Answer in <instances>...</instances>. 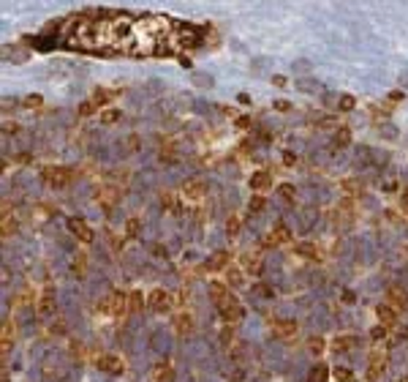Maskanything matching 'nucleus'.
Here are the masks:
<instances>
[{
    "label": "nucleus",
    "instance_id": "1",
    "mask_svg": "<svg viewBox=\"0 0 408 382\" xmlns=\"http://www.w3.org/2000/svg\"><path fill=\"white\" fill-rule=\"evenodd\" d=\"M41 178L49 189H63L71 183V170L68 167H44L41 170Z\"/></svg>",
    "mask_w": 408,
    "mask_h": 382
},
{
    "label": "nucleus",
    "instance_id": "2",
    "mask_svg": "<svg viewBox=\"0 0 408 382\" xmlns=\"http://www.w3.org/2000/svg\"><path fill=\"white\" fill-rule=\"evenodd\" d=\"M218 311H220V317L226 320V325H237V322L242 320V306L237 303V298H231V295H226L223 300H218Z\"/></svg>",
    "mask_w": 408,
    "mask_h": 382
},
{
    "label": "nucleus",
    "instance_id": "3",
    "mask_svg": "<svg viewBox=\"0 0 408 382\" xmlns=\"http://www.w3.org/2000/svg\"><path fill=\"white\" fill-rule=\"evenodd\" d=\"M98 309L106 311V314H125V311H128V295L112 292L109 298L101 300V306H98Z\"/></svg>",
    "mask_w": 408,
    "mask_h": 382
},
{
    "label": "nucleus",
    "instance_id": "4",
    "mask_svg": "<svg viewBox=\"0 0 408 382\" xmlns=\"http://www.w3.org/2000/svg\"><path fill=\"white\" fill-rule=\"evenodd\" d=\"M174 303V295L166 292V289H153V292L147 295V306L153 311H158V314H163V311H169Z\"/></svg>",
    "mask_w": 408,
    "mask_h": 382
},
{
    "label": "nucleus",
    "instance_id": "5",
    "mask_svg": "<svg viewBox=\"0 0 408 382\" xmlns=\"http://www.w3.org/2000/svg\"><path fill=\"white\" fill-rule=\"evenodd\" d=\"M96 366L101 369L103 374H122V372H125V363H122V358L109 355V352H103V355L96 358Z\"/></svg>",
    "mask_w": 408,
    "mask_h": 382
},
{
    "label": "nucleus",
    "instance_id": "6",
    "mask_svg": "<svg viewBox=\"0 0 408 382\" xmlns=\"http://www.w3.org/2000/svg\"><path fill=\"white\" fill-rule=\"evenodd\" d=\"M66 227H68V232H71L79 243H93V238H96V235H93V229H90V224L82 221V218H68Z\"/></svg>",
    "mask_w": 408,
    "mask_h": 382
},
{
    "label": "nucleus",
    "instance_id": "7",
    "mask_svg": "<svg viewBox=\"0 0 408 382\" xmlns=\"http://www.w3.org/2000/svg\"><path fill=\"white\" fill-rule=\"evenodd\" d=\"M174 333L177 336H191L194 333V325H196V320H194V314L191 311H180L177 317H174Z\"/></svg>",
    "mask_w": 408,
    "mask_h": 382
},
{
    "label": "nucleus",
    "instance_id": "8",
    "mask_svg": "<svg viewBox=\"0 0 408 382\" xmlns=\"http://www.w3.org/2000/svg\"><path fill=\"white\" fill-rule=\"evenodd\" d=\"M207 194V183L199 181V178H191V181L183 183V196L185 199H202Z\"/></svg>",
    "mask_w": 408,
    "mask_h": 382
},
{
    "label": "nucleus",
    "instance_id": "9",
    "mask_svg": "<svg viewBox=\"0 0 408 382\" xmlns=\"http://www.w3.org/2000/svg\"><path fill=\"white\" fill-rule=\"evenodd\" d=\"M387 303L392 306L395 311L408 309V292H406L403 287H395V284H392V287L387 289Z\"/></svg>",
    "mask_w": 408,
    "mask_h": 382
},
{
    "label": "nucleus",
    "instance_id": "10",
    "mask_svg": "<svg viewBox=\"0 0 408 382\" xmlns=\"http://www.w3.org/2000/svg\"><path fill=\"white\" fill-rule=\"evenodd\" d=\"M387 363L389 361L384 355H373L370 363H367V382H378V377L387 372Z\"/></svg>",
    "mask_w": 408,
    "mask_h": 382
},
{
    "label": "nucleus",
    "instance_id": "11",
    "mask_svg": "<svg viewBox=\"0 0 408 382\" xmlns=\"http://www.w3.org/2000/svg\"><path fill=\"white\" fill-rule=\"evenodd\" d=\"M49 314H55V298H52V292L46 289L44 295L36 300V317H41V320H46Z\"/></svg>",
    "mask_w": 408,
    "mask_h": 382
},
{
    "label": "nucleus",
    "instance_id": "12",
    "mask_svg": "<svg viewBox=\"0 0 408 382\" xmlns=\"http://www.w3.org/2000/svg\"><path fill=\"white\" fill-rule=\"evenodd\" d=\"M270 186H272V172L270 170H259V172L250 175V189H253L256 194H261V191L270 189Z\"/></svg>",
    "mask_w": 408,
    "mask_h": 382
},
{
    "label": "nucleus",
    "instance_id": "13",
    "mask_svg": "<svg viewBox=\"0 0 408 382\" xmlns=\"http://www.w3.org/2000/svg\"><path fill=\"white\" fill-rule=\"evenodd\" d=\"M376 317H378V322H381L384 328H392V325H398V311L392 309L389 303H381V306H376Z\"/></svg>",
    "mask_w": 408,
    "mask_h": 382
},
{
    "label": "nucleus",
    "instance_id": "14",
    "mask_svg": "<svg viewBox=\"0 0 408 382\" xmlns=\"http://www.w3.org/2000/svg\"><path fill=\"white\" fill-rule=\"evenodd\" d=\"M275 333L281 336V339H294L297 331H300V325H297L294 320H275Z\"/></svg>",
    "mask_w": 408,
    "mask_h": 382
},
{
    "label": "nucleus",
    "instance_id": "15",
    "mask_svg": "<svg viewBox=\"0 0 408 382\" xmlns=\"http://www.w3.org/2000/svg\"><path fill=\"white\" fill-rule=\"evenodd\" d=\"M351 347H357V336H351V333L335 336V339H332V350L335 352H348Z\"/></svg>",
    "mask_w": 408,
    "mask_h": 382
},
{
    "label": "nucleus",
    "instance_id": "16",
    "mask_svg": "<svg viewBox=\"0 0 408 382\" xmlns=\"http://www.w3.org/2000/svg\"><path fill=\"white\" fill-rule=\"evenodd\" d=\"M96 199H98V205H101L103 210H112V207H114V202L120 199V194H114L112 189H101V191L96 194Z\"/></svg>",
    "mask_w": 408,
    "mask_h": 382
},
{
    "label": "nucleus",
    "instance_id": "17",
    "mask_svg": "<svg viewBox=\"0 0 408 382\" xmlns=\"http://www.w3.org/2000/svg\"><path fill=\"white\" fill-rule=\"evenodd\" d=\"M294 254L297 257H302V259H318V248L313 246V243H307V240H302V243H297L294 246Z\"/></svg>",
    "mask_w": 408,
    "mask_h": 382
},
{
    "label": "nucleus",
    "instance_id": "18",
    "mask_svg": "<svg viewBox=\"0 0 408 382\" xmlns=\"http://www.w3.org/2000/svg\"><path fill=\"white\" fill-rule=\"evenodd\" d=\"M242 268L245 270H250V273H253V276H259L261 273V270H264V262H261V259L259 257H256V254H242Z\"/></svg>",
    "mask_w": 408,
    "mask_h": 382
},
{
    "label": "nucleus",
    "instance_id": "19",
    "mask_svg": "<svg viewBox=\"0 0 408 382\" xmlns=\"http://www.w3.org/2000/svg\"><path fill=\"white\" fill-rule=\"evenodd\" d=\"M144 306H147V295H142L139 289L128 292V311H142Z\"/></svg>",
    "mask_w": 408,
    "mask_h": 382
},
{
    "label": "nucleus",
    "instance_id": "20",
    "mask_svg": "<svg viewBox=\"0 0 408 382\" xmlns=\"http://www.w3.org/2000/svg\"><path fill=\"white\" fill-rule=\"evenodd\" d=\"M229 254H226V251H218V254H212V259H209V262H207V268L209 270H220V268H223V270H229L231 268V265H229Z\"/></svg>",
    "mask_w": 408,
    "mask_h": 382
},
{
    "label": "nucleus",
    "instance_id": "21",
    "mask_svg": "<svg viewBox=\"0 0 408 382\" xmlns=\"http://www.w3.org/2000/svg\"><path fill=\"white\" fill-rule=\"evenodd\" d=\"M332 145H335L337 150H340V148H348V145H351V129L340 126V129L335 131V140H332Z\"/></svg>",
    "mask_w": 408,
    "mask_h": 382
},
{
    "label": "nucleus",
    "instance_id": "22",
    "mask_svg": "<svg viewBox=\"0 0 408 382\" xmlns=\"http://www.w3.org/2000/svg\"><path fill=\"white\" fill-rule=\"evenodd\" d=\"M14 333H16V322H14V320L3 322V352H8V350H11V341H14Z\"/></svg>",
    "mask_w": 408,
    "mask_h": 382
},
{
    "label": "nucleus",
    "instance_id": "23",
    "mask_svg": "<svg viewBox=\"0 0 408 382\" xmlns=\"http://www.w3.org/2000/svg\"><path fill=\"white\" fill-rule=\"evenodd\" d=\"M120 118H122V112L120 109H101V115H98V120H101L103 126H114V123H120Z\"/></svg>",
    "mask_w": 408,
    "mask_h": 382
},
{
    "label": "nucleus",
    "instance_id": "24",
    "mask_svg": "<svg viewBox=\"0 0 408 382\" xmlns=\"http://www.w3.org/2000/svg\"><path fill=\"white\" fill-rule=\"evenodd\" d=\"M307 380L310 382H326L329 380V369H326L324 363H316V366L310 369V374H307Z\"/></svg>",
    "mask_w": 408,
    "mask_h": 382
},
{
    "label": "nucleus",
    "instance_id": "25",
    "mask_svg": "<svg viewBox=\"0 0 408 382\" xmlns=\"http://www.w3.org/2000/svg\"><path fill=\"white\" fill-rule=\"evenodd\" d=\"M209 295H212V300L218 303V300H223L226 295H229V284H226V281H212V284H209Z\"/></svg>",
    "mask_w": 408,
    "mask_h": 382
},
{
    "label": "nucleus",
    "instance_id": "26",
    "mask_svg": "<svg viewBox=\"0 0 408 382\" xmlns=\"http://www.w3.org/2000/svg\"><path fill=\"white\" fill-rule=\"evenodd\" d=\"M242 281H245L242 268H234V265H231V268L226 270V284H229V287H240Z\"/></svg>",
    "mask_w": 408,
    "mask_h": 382
},
{
    "label": "nucleus",
    "instance_id": "27",
    "mask_svg": "<svg viewBox=\"0 0 408 382\" xmlns=\"http://www.w3.org/2000/svg\"><path fill=\"white\" fill-rule=\"evenodd\" d=\"M340 189L346 191L348 196H357L359 191H362V183H359L357 178H343V181H340Z\"/></svg>",
    "mask_w": 408,
    "mask_h": 382
},
{
    "label": "nucleus",
    "instance_id": "28",
    "mask_svg": "<svg viewBox=\"0 0 408 382\" xmlns=\"http://www.w3.org/2000/svg\"><path fill=\"white\" fill-rule=\"evenodd\" d=\"M332 377H335V382H357V374H354L351 369H346V366L332 369Z\"/></svg>",
    "mask_w": 408,
    "mask_h": 382
},
{
    "label": "nucleus",
    "instance_id": "29",
    "mask_svg": "<svg viewBox=\"0 0 408 382\" xmlns=\"http://www.w3.org/2000/svg\"><path fill=\"white\" fill-rule=\"evenodd\" d=\"M240 229H242V218L240 216H229V218H226V235H229V238H237Z\"/></svg>",
    "mask_w": 408,
    "mask_h": 382
},
{
    "label": "nucleus",
    "instance_id": "30",
    "mask_svg": "<svg viewBox=\"0 0 408 382\" xmlns=\"http://www.w3.org/2000/svg\"><path fill=\"white\" fill-rule=\"evenodd\" d=\"M270 235H272V238H275V243H278V246H281V243H289V240H291V229L286 227V224H278V227L272 229Z\"/></svg>",
    "mask_w": 408,
    "mask_h": 382
},
{
    "label": "nucleus",
    "instance_id": "31",
    "mask_svg": "<svg viewBox=\"0 0 408 382\" xmlns=\"http://www.w3.org/2000/svg\"><path fill=\"white\" fill-rule=\"evenodd\" d=\"M267 207V199L261 194H253L250 196V202H248V210H250V216H256V213H261Z\"/></svg>",
    "mask_w": 408,
    "mask_h": 382
},
{
    "label": "nucleus",
    "instance_id": "32",
    "mask_svg": "<svg viewBox=\"0 0 408 382\" xmlns=\"http://www.w3.org/2000/svg\"><path fill=\"white\" fill-rule=\"evenodd\" d=\"M139 229H142V221H139L136 216H131V218L125 221V238H128V240H133V238L139 235Z\"/></svg>",
    "mask_w": 408,
    "mask_h": 382
},
{
    "label": "nucleus",
    "instance_id": "33",
    "mask_svg": "<svg viewBox=\"0 0 408 382\" xmlns=\"http://www.w3.org/2000/svg\"><path fill=\"white\" fill-rule=\"evenodd\" d=\"M3 238H11V235L16 232V218L11 216V213H3Z\"/></svg>",
    "mask_w": 408,
    "mask_h": 382
},
{
    "label": "nucleus",
    "instance_id": "34",
    "mask_svg": "<svg viewBox=\"0 0 408 382\" xmlns=\"http://www.w3.org/2000/svg\"><path fill=\"white\" fill-rule=\"evenodd\" d=\"M354 107H357V98H354L351 93H343L340 98H337V109H340V112H351Z\"/></svg>",
    "mask_w": 408,
    "mask_h": 382
},
{
    "label": "nucleus",
    "instance_id": "35",
    "mask_svg": "<svg viewBox=\"0 0 408 382\" xmlns=\"http://www.w3.org/2000/svg\"><path fill=\"white\" fill-rule=\"evenodd\" d=\"M169 377H172V366H169V363H158V366L153 369V380L155 382H163Z\"/></svg>",
    "mask_w": 408,
    "mask_h": 382
},
{
    "label": "nucleus",
    "instance_id": "36",
    "mask_svg": "<svg viewBox=\"0 0 408 382\" xmlns=\"http://www.w3.org/2000/svg\"><path fill=\"white\" fill-rule=\"evenodd\" d=\"M278 194H281L286 202H294L297 199V189L291 186V183H281V186H278Z\"/></svg>",
    "mask_w": 408,
    "mask_h": 382
},
{
    "label": "nucleus",
    "instance_id": "37",
    "mask_svg": "<svg viewBox=\"0 0 408 382\" xmlns=\"http://www.w3.org/2000/svg\"><path fill=\"white\" fill-rule=\"evenodd\" d=\"M307 350H310L313 355H321V352H324V339H321V336H313V339H307Z\"/></svg>",
    "mask_w": 408,
    "mask_h": 382
},
{
    "label": "nucleus",
    "instance_id": "38",
    "mask_svg": "<svg viewBox=\"0 0 408 382\" xmlns=\"http://www.w3.org/2000/svg\"><path fill=\"white\" fill-rule=\"evenodd\" d=\"M316 129H340V123H337V118L326 115V118H318L316 120Z\"/></svg>",
    "mask_w": 408,
    "mask_h": 382
},
{
    "label": "nucleus",
    "instance_id": "39",
    "mask_svg": "<svg viewBox=\"0 0 408 382\" xmlns=\"http://www.w3.org/2000/svg\"><path fill=\"white\" fill-rule=\"evenodd\" d=\"M231 341H234V325H226L223 331H220V344H223V347H229Z\"/></svg>",
    "mask_w": 408,
    "mask_h": 382
},
{
    "label": "nucleus",
    "instance_id": "40",
    "mask_svg": "<svg viewBox=\"0 0 408 382\" xmlns=\"http://www.w3.org/2000/svg\"><path fill=\"white\" fill-rule=\"evenodd\" d=\"M85 270H87V257H85V254H77V257H74V273H85Z\"/></svg>",
    "mask_w": 408,
    "mask_h": 382
},
{
    "label": "nucleus",
    "instance_id": "41",
    "mask_svg": "<svg viewBox=\"0 0 408 382\" xmlns=\"http://www.w3.org/2000/svg\"><path fill=\"white\" fill-rule=\"evenodd\" d=\"M106 101H109V93H106V90H96V93H93V104H96V107H103Z\"/></svg>",
    "mask_w": 408,
    "mask_h": 382
},
{
    "label": "nucleus",
    "instance_id": "42",
    "mask_svg": "<svg viewBox=\"0 0 408 382\" xmlns=\"http://www.w3.org/2000/svg\"><path fill=\"white\" fill-rule=\"evenodd\" d=\"M41 104H44V98H41L38 93H33V96H25V107L36 109V107H41Z\"/></svg>",
    "mask_w": 408,
    "mask_h": 382
},
{
    "label": "nucleus",
    "instance_id": "43",
    "mask_svg": "<svg viewBox=\"0 0 408 382\" xmlns=\"http://www.w3.org/2000/svg\"><path fill=\"white\" fill-rule=\"evenodd\" d=\"M79 115H82V118H87V115H96V104H93V101L79 104Z\"/></svg>",
    "mask_w": 408,
    "mask_h": 382
},
{
    "label": "nucleus",
    "instance_id": "44",
    "mask_svg": "<svg viewBox=\"0 0 408 382\" xmlns=\"http://www.w3.org/2000/svg\"><path fill=\"white\" fill-rule=\"evenodd\" d=\"M125 148H128V153H133V150L139 148V137H136V134H131V137L125 140Z\"/></svg>",
    "mask_w": 408,
    "mask_h": 382
},
{
    "label": "nucleus",
    "instance_id": "45",
    "mask_svg": "<svg viewBox=\"0 0 408 382\" xmlns=\"http://www.w3.org/2000/svg\"><path fill=\"white\" fill-rule=\"evenodd\" d=\"M384 336H387V328H384V325H378V328H373V331H370V339H373V341L384 339Z\"/></svg>",
    "mask_w": 408,
    "mask_h": 382
},
{
    "label": "nucleus",
    "instance_id": "46",
    "mask_svg": "<svg viewBox=\"0 0 408 382\" xmlns=\"http://www.w3.org/2000/svg\"><path fill=\"white\" fill-rule=\"evenodd\" d=\"M253 292H256V295H264V298H272V289L267 287V284H256Z\"/></svg>",
    "mask_w": 408,
    "mask_h": 382
},
{
    "label": "nucleus",
    "instance_id": "47",
    "mask_svg": "<svg viewBox=\"0 0 408 382\" xmlns=\"http://www.w3.org/2000/svg\"><path fill=\"white\" fill-rule=\"evenodd\" d=\"M161 205L163 207H174V196L169 194V191H163V194H161Z\"/></svg>",
    "mask_w": 408,
    "mask_h": 382
},
{
    "label": "nucleus",
    "instance_id": "48",
    "mask_svg": "<svg viewBox=\"0 0 408 382\" xmlns=\"http://www.w3.org/2000/svg\"><path fill=\"white\" fill-rule=\"evenodd\" d=\"M261 248H278L275 238H272V235H264V238H261Z\"/></svg>",
    "mask_w": 408,
    "mask_h": 382
},
{
    "label": "nucleus",
    "instance_id": "49",
    "mask_svg": "<svg viewBox=\"0 0 408 382\" xmlns=\"http://www.w3.org/2000/svg\"><path fill=\"white\" fill-rule=\"evenodd\" d=\"M403 98H406V93H403V90H392V93H389V101H392V104L403 101Z\"/></svg>",
    "mask_w": 408,
    "mask_h": 382
},
{
    "label": "nucleus",
    "instance_id": "50",
    "mask_svg": "<svg viewBox=\"0 0 408 382\" xmlns=\"http://www.w3.org/2000/svg\"><path fill=\"white\" fill-rule=\"evenodd\" d=\"M250 126V118L248 115H242V118H237V129H248Z\"/></svg>",
    "mask_w": 408,
    "mask_h": 382
},
{
    "label": "nucleus",
    "instance_id": "51",
    "mask_svg": "<svg viewBox=\"0 0 408 382\" xmlns=\"http://www.w3.org/2000/svg\"><path fill=\"white\" fill-rule=\"evenodd\" d=\"M400 207L408 213V189H403V194H400Z\"/></svg>",
    "mask_w": 408,
    "mask_h": 382
},
{
    "label": "nucleus",
    "instance_id": "52",
    "mask_svg": "<svg viewBox=\"0 0 408 382\" xmlns=\"http://www.w3.org/2000/svg\"><path fill=\"white\" fill-rule=\"evenodd\" d=\"M272 85H275V88H286V77L275 74V77H272Z\"/></svg>",
    "mask_w": 408,
    "mask_h": 382
},
{
    "label": "nucleus",
    "instance_id": "53",
    "mask_svg": "<svg viewBox=\"0 0 408 382\" xmlns=\"http://www.w3.org/2000/svg\"><path fill=\"white\" fill-rule=\"evenodd\" d=\"M340 298H343V303H354V292H351V289H343Z\"/></svg>",
    "mask_w": 408,
    "mask_h": 382
},
{
    "label": "nucleus",
    "instance_id": "54",
    "mask_svg": "<svg viewBox=\"0 0 408 382\" xmlns=\"http://www.w3.org/2000/svg\"><path fill=\"white\" fill-rule=\"evenodd\" d=\"M275 109L278 112H289V101H275Z\"/></svg>",
    "mask_w": 408,
    "mask_h": 382
},
{
    "label": "nucleus",
    "instance_id": "55",
    "mask_svg": "<svg viewBox=\"0 0 408 382\" xmlns=\"http://www.w3.org/2000/svg\"><path fill=\"white\" fill-rule=\"evenodd\" d=\"M283 164H289V167H291V164H297V156L286 153V156H283Z\"/></svg>",
    "mask_w": 408,
    "mask_h": 382
},
{
    "label": "nucleus",
    "instance_id": "56",
    "mask_svg": "<svg viewBox=\"0 0 408 382\" xmlns=\"http://www.w3.org/2000/svg\"><path fill=\"white\" fill-rule=\"evenodd\" d=\"M16 129H19L16 123H5V131H11V134H16Z\"/></svg>",
    "mask_w": 408,
    "mask_h": 382
},
{
    "label": "nucleus",
    "instance_id": "57",
    "mask_svg": "<svg viewBox=\"0 0 408 382\" xmlns=\"http://www.w3.org/2000/svg\"><path fill=\"white\" fill-rule=\"evenodd\" d=\"M400 382H408V377H403V380H400Z\"/></svg>",
    "mask_w": 408,
    "mask_h": 382
}]
</instances>
